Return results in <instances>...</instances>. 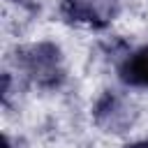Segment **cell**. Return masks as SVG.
Here are the masks:
<instances>
[{"label":"cell","mask_w":148,"mask_h":148,"mask_svg":"<svg viewBox=\"0 0 148 148\" xmlns=\"http://www.w3.org/2000/svg\"><path fill=\"white\" fill-rule=\"evenodd\" d=\"M18 60L23 62L25 72L42 86H53L58 81L60 74V58H58V49L51 44H35L21 51Z\"/></svg>","instance_id":"cell-1"},{"label":"cell","mask_w":148,"mask_h":148,"mask_svg":"<svg viewBox=\"0 0 148 148\" xmlns=\"http://www.w3.org/2000/svg\"><path fill=\"white\" fill-rule=\"evenodd\" d=\"M62 14L69 21L88 23L95 28H104L118 12V0H62Z\"/></svg>","instance_id":"cell-2"},{"label":"cell","mask_w":148,"mask_h":148,"mask_svg":"<svg viewBox=\"0 0 148 148\" xmlns=\"http://www.w3.org/2000/svg\"><path fill=\"white\" fill-rule=\"evenodd\" d=\"M123 79L132 86L148 88V46L136 51L125 65H123Z\"/></svg>","instance_id":"cell-3"},{"label":"cell","mask_w":148,"mask_h":148,"mask_svg":"<svg viewBox=\"0 0 148 148\" xmlns=\"http://www.w3.org/2000/svg\"><path fill=\"white\" fill-rule=\"evenodd\" d=\"M127 148H148V141H139V143H132Z\"/></svg>","instance_id":"cell-4"}]
</instances>
